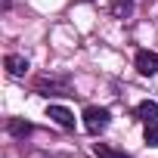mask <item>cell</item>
<instances>
[{"label": "cell", "mask_w": 158, "mask_h": 158, "mask_svg": "<svg viewBox=\"0 0 158 158\" xmlns=\"http://www.w3.org/2000/svg\"><path fill=\"white\" fill-rule=\"evenodd\" d=\"M109 124H112L109 109H99V106H87V109H84V127H87V133H90V136L106 133V130H109Z\"/></svg>", "instance_id": "1"}, {"label": "cell", "mask_w": 158, "mask_h": 158, "mask_svg": "<svg viewBox=\"0 0 158 158\" xmlns=\"http://www.w3.org/2000/svg\"><path fill=\"white\" fill-rule=\"evenodd\" d=\"M133 62H136V71H139L143 77L158 74V53H152V50H139Z\"/></svg>", "instance_id": "2"}, {"label": "cell", "mask_w": 158, "mask_h": 158, "mask_svg": "<svg viewBox=\"0 0 158 158\" xmlns=\"http://www.w3.org/2000/svg\"><path fill=\"white\" fill-rule=\"evenodd\" d=\"M47 118H53L59 127L65 130H74V115L65 109V106H47Z\"/></svg>", "instance_id": "3"}, {"label": "cell", "mask_w": 158, "mask_h": 158, "mask_svg": "<svg viewBox=\"0 0 158 158\" xmlns=\"http://www.w3.org/2000/svg\"><path fill=\"white\" fill-rule=\"evenodd\" d=\"M65 90H68L65 77H62V81H56V77H40V81H37V93H44V96H59Z\"/></svg>", "instance_id": "4"}, {"label": "cell", "mask_w": 158, "mask_h": 158, "mask_svg": "<svg viewBox=\"0 0 158 158\" xmlns=\"http://www.w3.org/2000/svg\"><path fill=\"white\" fill-rule=\"evenodd\" d=\"M3 65H6V71H10L13 77H22V74L28 71V59L19 56V53H10V56L3 59Z\"/></svg>", "instance_id": "5"}, {"label": "cell", "mask_w": 158, "mask_h": 158, "mask_svg": "<svg viewBox=\"0 0 158 158\" xmlns=\"http://www.w3.org/2000/svg\"><path fill=\"white\" fill-rule=\"evenodd\" d=\"M136 115H139L146 124H149V121H155V118H158V102H152V99L139 102V106H136Z\"/></svg>", "instance_id": "6"}, {"label": "cell", "mask_w": 158, "mask_h": 158, "mask_svg": "<svg viewBox=\"0 0 158 158\" xmlns=\"http://www.w3.org/2000/svg\"><path fill=\"white\" fill-rule=\"evenodd\" d=\"M130 10H133V0H115L112 3V16H118V19H124Z\"/></svg>", "instance_id": "7"}, {"label": "cell", "mask_w": 158, "mask_h": 158, "mask_svg": "<svg viewBox=\"0 0 158 158\" xmlns=\"http://www.w3.org/2000/svg\"><path fill=\"white\" fill-rule=\"evenodd\" d=\"M10 133H13V136H28V133H31V124L13 118V121H10Z\"/></svg>", "instance_id": "8"}, {"label": "cell", "mask_w": 158, "mask_h": 158, "mask_svg": "<svg viewBox=\"0 0 158 158\" xmlns=\"http://www.w3.org/2000/svg\"><path fill=\"white\" fill-rule=\"evenodd\" d=\"M143 136H146V143H149V146H155V149H158V118L146 124V133H143Z\"/></svg>", "instance_id": "9"}, {"label": "cell", "mask_w": 158, "mask_h": 158, "mask_svg": "<svg viewBox=\"0 0 158 158\" xmlns=\"http://www.w3.org/2000/svg\"><path fill=\"white\" fill-rule=\"evenodd\" d=\"M99 158H124V155H118V152H112V149H106L102 143H96V149H93Z\"/></svg>", "instance_id": "10"}, {"label": "cell", "mask_w": 158, "mask_h": 158, "mask_svg": "<svg viewBox=\"0 0 158 158\" xmlns=\"http://www.w3.org/2000/svg\"><path fill=\"white\" fill-rule=\"evenodd\" d=\"M40 158H47V155H40Z\"/></svg>", "instance_id": "11"}]
</instances>
